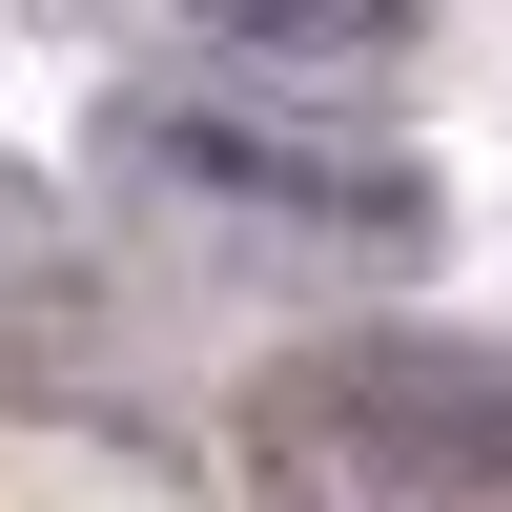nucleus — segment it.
<instances>
[{"label": "nucleus", "instance_id": "obj_1", "mask_svg": "<svg viewBox=\"0 0 512 512\" xmlns=\"http://www.w3.org/2000/svg\"><path fill=\"white\" fill-rule=\"evenodd\" d=\"M123 164L185 185V205H246L287 246H369V267L431 246V164L410 144H328V123H267V103H123Z\"/></svg>", "mask_w": 512, "mask_h": 512}, {"label": "nucleus", "instance_id": "obj_2", "mask_svg": "<svg viewBox=\"0 0 512 512\" xmlns=\"http://www.w3.org/2000/svg\"><path fill=\"white\" fill-rule=\"evenodd\" d=\"M226 62H267V82H390L410 41H431V0H185Z\"/></svg>", "mask_w": 512, "mask_h": 512}]
</instances>
